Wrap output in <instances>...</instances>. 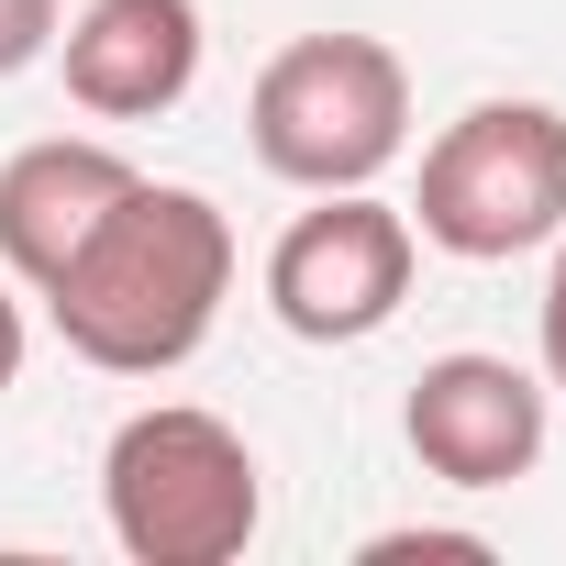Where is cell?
<instances>
[{"instance_id": "11", "label": "cell", "mask_w": 566, "mask_h": 566, "mask_svg": "<svg viewBox=\"0 0 566 566\" xmlns=\"http://www.w3.org/2000/svg\"><path fill=\"white\" fill-rule=\"evenodd\" d=\"M544 389H566V233H555V277H544Z\"/></svg>"}, {"instance_id": "3", "label": "cell", "mask_w": 566, "mask_h": 566, "mask_svg": "<svg viewBox=\"0 0 566 566\" xmlns=\"http://www.w3.org/2000/svg\"><path fill=\"white\" fill-rule=\"evenodd\" d=\"M244 145L290 189H367L411 145V67L378 34H301L244 90Z\"/></svg>"}, {"instance_id": "9", "label": "cell", "mask_w": 566, "mask_h": 566, "mask_svg": "<svg viewBox=\"0 0 566 566\" xmlns=\"http://www.w3.org/2000/svg\"><path fill=\"white\" fill-rule=\"evenodd\" d=\"M411 555H422V566H433V555H444V566H489V533H422V522H411V533H367V566H411Z\"/></svg>"}, {"instance_id": "2", "label": "cell", "mask_w": 566, "mask_h": 566, "mask_svg": "<svg viewBox=\"0 0 566 566\" xmlns=\"http://www.w3.org/2000/svg\"><path fill=\"white\" fill-rule=\"evenodd\" d=\"M101 511L134 566H233L266 522V467L222 411L156 400L101 455Z\"/></svg>"}, {"instance_id": "6", "label": "cell", "mask_w": 566, "mask_h": 566, "mask_svg": "<svg viewBox=\"0 0 566 566\" xmlns=\"http://www.w3.org/2000/svg\"><path fill=\"white\" fill-rule=\"evenodd\" d=\"M422 478L444 489H511L544 467V378L511 367V356H433L411 378V411H400Z\"/></svg>"}, {"instance_id": "1", "label": "cell", "mask_w": 566, "mask_h": 566, "mask_svg": "<svg viewBox=\"0 0 566 566\" xmlns=\"http://www.w3.org/2000/svg\"><path fill=\"white\" fill-rule=\"evenodd\" d=\"M233 301V222L200 200V189H167V178H134L90 244L45 277V312L67 334L78 367L101 378H167L211 345Z\"/></svg>"}, {"instance_id": "5", "label": "cell", "mask_w": 566, "mask_h": 566, "mask_svg": "<svg viewBox=\"0 0 566 566\" xmlns=\"http://www.w3.org/2000/svg\"><path fill=\"white\" fill-rule=\"evenodd\" d=\"M411 266H422L411 211H389L378 189H323V211H301L266 244V312L301 345H367L400 323Z\"/></svg>"}, {"instance_id": "7", "label": "cell", "mask_w": 566, "mask_h": 566, "mask_svg": "<svg viewBox=\"0 0 566 566\" xmlns=\"http://www.w3.org/2000/svg\"><path fill=\"white\" fill-rule=\"evenodd\" d=\"M67 101L101 123H156L200 78V0H90L78 23H56Z\"/></svg>"}, {"instance_id": "12", "label": "cell", "mask_w": 566, "mask_h": 566, "mask_svg": "<svg viewBox=\"0 0 566 566\" xmlns=\"http://www.w3.org/2000/svg\"><path fill=\"white\" fill-rule=\"evenodd\" d=\"M23 378V301H12V266H0V400Z\"/></svg>"}, {"instance_id": "10", "label": "cell", "mask_w": 566, "mask_h": 566, "mask_svg": "<svg viewBox=\"0 0 566 566\" xmlns=\"http://www.w3.org/2000/svg\"><path fill=\"white\" fill-rule=\"evenodd\" d=\"M56 45V0H0V78H23Z\"/></svg>"}, {"instance_id": "4", "label": "cell", "mask_w": 566, "mask_h": 566, "mask_svg": "<svg viewBox=\"0 0 566 566\" xmlns=\"http://www.w3.org/2000/svg\"><path fill=\"white\" fill-rule=\"evenodd\" d=\"M411 233L467 255V266H511L533 244L566 233V112L555 101H478L422 145V200Z\"/></svg>"}, {"instance_id": "8", "label": "cell", "mask_w": 566, "mask_h": 566, "mask_svg": "<svg viewBox=\"0 0 566 566\" xmlns=\"http://www.w3.org/2000/svg\"><path fill=\"white\" fill-rule=\"evenodd\" d=\"M123 189H134V167L112 145H90V134H45L23 156H0V266H12L23 290H45Z\"/></svg>"}]
</instances>
